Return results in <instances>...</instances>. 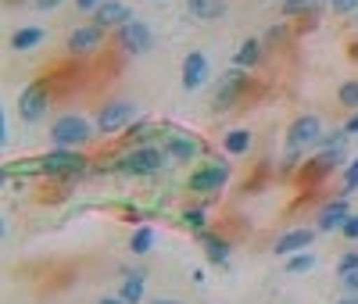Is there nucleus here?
<instances>
[{
  "label": "nucleus",
  "instance_id": "7ed1b4c3",
  "mask_svg": "<svg viewBox=\"0 0 358 304\" xmlns=\"http://www.w3.org/2000/svg\"><path fill=\"white\" fill-rule=\"evenodd\" d=\"M94 161L86 150H72V147H50L47 154L36 158V172L43 179H62V182H76L83 175H90Z\"/></svg>",
  "mask_w": 358,
  "mask_h": 304
},
{
  "label": "nucleus",
  "instance_id": "f257e3e1",
  "mask_svg": "<svg viewBox=\"0 0 358 304\" xmlns=\"http://www.w3.org/2000/svg\"><path fill=\"white\" fill-rule=\"evenodd\" d=\"M262 94V82L251 79L248 68H226L219 79H215V89H212V111H233V108H244L251 104V97Z\"/></svg>",
  "mask_w": 358,
  "mask_h": 304
},
{
  "label": "nucleus",
  "instance_id": "412c9836",
  "mask_svg": "<svg viewBox=\"0 0 358 304\" xmlns=\"http://www.w3.org/2000/svg\"><path fill=\"white\" fill-rule=\"evenodd\" d=\"M251 147H255V133L248 126H236L222 136V154L226 158H244V154H251Z\"/></svg>",
  "mask_w": 358,
  "mask_h": 304
},
{
  "label": "nucleus",
  "instance_id": "9b49d317",
  "mask_svg": "<svg viewBox=\"0 0 358 304\" xmlns=\"http://www.w3.org/2000/svg\"><path fill=\"white\" fill-rule=\"evenodd\" d=\"M322 118L319 115H297L290 126H287V133H283V147H315L319 140H322Z\"/></svg>",
  "mask_w": 358,
  "mask_h": 304
},
{
  "label": "nucleus",
  "instance_id": "37998d69",
  "mask_svg": "<svg viewBox=\"0 0 358 304\" xmlns=\"http://www.w3.org/2000/svg\"><path fill=\"white\" fill-rule=\"evenodd\" d=\"M147 304H183V301H176V297H158V301H147Z\"/></svg>",
  "mask_w": 358,
  "mask_h": 304
},
{
  "label": "nucleus",
  "instance_id": "c9c22d12",
  "mask_svg": "<svg viewBox=\"0 0 358 304\" xmlns=\"http://www.w3.org/2000/svg\"><path fill=\"white\" fill-rule=\"evenodd\" d=\"M315 25H319V18H301L294 25V36H308V33H315Z\"/></svg>",
  "mask_w": 358,
  "mask_h": 304
},
{
  "label": "nucleus",
  "instance_id": "ea45409f",
  "mask_svg": "<svg viewBox=\"0 0 358 304\" xmlns=\"http://www.w3.org/2000/svg\"><path fill=\"white\" fill-rule=\"evenodd\" d=\"M344 129H348L351 136H358V111H351V115H348V122H344Z\"/></svg>",
  "mask_w": 358,
  "mask_h": 304
},
{
  "label": "nucleus",
  "instance_id": "5701e85b",
  "mask_svg": "<svg viewBox=\"0 0 358 304\" xmlns=\"http://www.w3.org/2000/svg\"><path fill=\"white\" fill-rule=\"evenodd\" d=\"M43 40H47V29H40V25H22V29H15V33H11L8 47H11L15 54H25V50L40 47Z\"/></svg>",
  "mask_w": 358,
  "mask_h": 304
},
{
  "label": "nucleus",
  "instance_id": "aec40b11",
  "mask_svg": "<svg viewBox=\"0 0 358 304\" xmlns=\"http://www.w3.org/2000/svg\"><path fill=\"white\" fill-rule=\"evenodd\" d=\"M158 133H162V126L155 118H136L133 126L122 133V143L126 147H143V143H158Z\"/></svg>",
  "mask_w": 358,
  "mask_h": 304
},
{
  "label": "nucleus",
  "instance_id": "c756f323",
  "mask_svg": "<svg viewBox=\"0 0 358 304\" xmlns=\"http://www.w3.org/2000/svg\"><path fill=\"white\" fill-rule=\"evenodd\" d=\"M290 33H294V29H287L283 22H276V25H268L265 33H262V43H265V47H273V50H280V47L287 43Z\"/></svg>",
  "mask_w": 358,
  "mask_h": 304
},
{
  "label": "nucleus",
  "instance_id": "393cba45",
  "mask_svg": "<svg viewBox=\"0 0 358 304\" xmlns=\"http://www.w3.org/2000/svg\"><path fill=\"white\" fill-rule=\"evenodd\" d=\"M155 240H158V229L155 226H136L133 233H129V254H136V258H143V254H151L155 251Z\"/></svg>",
  "mask_w": 358,
  "mask_h": 304
},
{
  "label": "nucleus",
  "instance_id": "f03ea898",
  "mask_svg": "<svg viewBox=\"0 0 358 304\" xmlns=\"http://www.w3.org/2000/svg\"><path fill=\"white\" fill-rule=\"evenodd\" d=\"M169 165H172V158L162 143H143V147H126L115 158L111 172L126 175V179H151V175H162Z\"/></svg>",
  "mask_w": 358,
  "mask_h": 304
},
{
  "label": "nucleus",
  "instance_id": "c03bdc74",
  "mask_svg": "<svg viewBox=\"0 0 358 304\" xmlns=\"http://www.w3.org/2000/svg\"><path fill=\"white\" fill-rule=\"evenodd\" d=\"M337 304H358V294H344V297H341Z\"/></svg>",
  "mask_w": 358,
  "mask_h": 304
},
{
  "label": "nucleus",
  "instance_id": "b1692460",
  "mask_svg": "<svg viewBox=\"0 0 358 304\" xmlns=\"http://www.w3.org/2000/svg\"><path fill=\"white\" fill-rule=\"evenodd\" d=\"M187 11L201 22H215L229 11V0H187Z\"/></svg>",
  "mask_w": 358,
  "mask_h": 304
},
{
  "label": "nucleus",
  "instance_id": "9d476101",
  "mask_svg": "<svg viewBox=\"0 0 358 304\" xmlns=\"http://www.w3.org/2000/svg\"><path fill=\"white\" fill-rule=\"evenodd\" d=\"M104 40H108V29H101L97 22H86V25H76L72 29L65 47H69L72 57H90V54H97L104 47Z\"/></svg>",
  "mask_w": 358,
  "mask_h": 304
},
{
  "label": "nucleus",
  "instance_id": "a18cd8bd",
  "mask_svg": "<svg viewBox=\"0 0 358 304\" xmlns=\"http://www.w3.org/2000/svg\"><path fill=\"white\" fill-rule=\"evenodd\" d=\"M22 4V0H4V8H18Z\"/></svg>",
  "mask_w": 358,
  "mask_h": 304
},
{
  "label": "nucleus",
  "instance_id": "bb28decb",
  "mask_svg": "<svg viewBox=\"0 0 358 304\" xmlns=\"http://www.w3.org/2000/svg\"><path fill=\"white\" fill-rule=\"evenodd\" d=\"M315 265H319V258H315L312 251H301V254H290L283 268L290 272V276H305V272H312Z\"/></svg>",
  "mask_w": 358,
  "mask_h": 304
},
{
  "label": "nucleus",
  "instance_id": "49530a36",
  "mask_svg": "<svg viewBox=\"0 0 358 304\" xmlns=\"http://www.w3.org/2000/svg\"><path fill=\"white\" fill-rule=\"evenodd\" d=\"M351 18H355V29H358V11H355V15H351Z\"/></svg>",
  "mask_w": 358,
  "mask_h": 304
},
{
  "label": "nucleus",
  "instance_id": "6ab92c4d",
  "mask_svg": "<svg viewBox=\"0 0 358 304\" xmlns=\"http://www.w3.org/2000/svg\"><path fill=\"white\" fill-rule=\"evenodd\" d=\"M326 8H330V0H280L283 18H294V22H301V18H322Z\"/></svg>",
  "mask_w": 358,
  "mask_h": 304
},
{
  "label": "nucleus",
  "instance_id": "f8f14e48",
  "mask_svg": "<svg viewBox=\"0 0 358 304\" xmlns=\"http://www.w3.org/2000/svg\"><path fill=\"white\" fill-rule=\"evenodd\" d=\"M348 219H351V201L341 194V197L322 201V208L315 211V229L319 233H341Z\"/></svg>",
  "mask_w": 358,
  "mask_h": 304
},
{
  "label": "nucleus",
  "instance_id": "58836bf2",
  "mask_svg": "<svg viewBox=\"0 0 358 304\" xmlns=\"http://www.w3.org/2000/svg\"><path fill=\"white\" fill-rule=\"evenodd\" d=\"M33 4H36L40 11H57V8L65 4V0H33Z\"/></svg>",
  "mask_w": 358,
  "mask_h": 304
},
{
  "label": "nucleus",
  "instance_id": "0eeeda50",
  "mask_svg": "<svg viewBox=\"0 0 358 304\" xmlns=\"http://www.w3.org/2000/svg\"><path fill=\"white\" fill-rule=\"evenodd\" d=\"M229 175H233L229 161H226V158H212V161H204L201 168H194V172L187 175V190L197 194V197H215L226 182H229Z\"/></svg>",
  "mask_w": 358,
  "mask_h": 304
},
{
  "label": "nucleus",
  "instance_id": "7c9ffc66",
  "mask_svg": "<svg viewBox=\"0 0 358 304\" xmlns=\"http://www.w3.org/2000/svg\"><path fill=\"white\" fill-rule=\"evenodd\" d=\"M355 190H358V158H351V161L341 168V194L351 197Z\"/></svg>",
  "mask_w": 358,
  "mask_h": 304
},
{
  "label": "nucleus",
  "instance_id": "c85d7f7f",
  "mask_svg": "<svg viewBox=\"0 0 358 304\" xmlns=\"http://www.w3.org/2000/svg\"><path fill=\"white\" fill-rule=\"evenodd\" d=\"M348 140H351V133L341 126V129H330V133H322V140L315 143L319 150H344L348 147Z\"/></svg>",
  "mask_w": 358,
  "mask_h": 304
},
{
  "label": "nucleus",
  "instance_id": "39448f33",
  "mask_svg": "<svg viewBox=\"0 0 358 304\" xmlns=\"http://www.w3.org/2000/svg\"><path fill=\"white\" fill-rule=\"evenodd\" d=\"M348 165V147L344 150H319L315 158H308L301 168H297L294 182H297V190H305V194H315L326 179H330L334 172H341Z\"/></svg>",
  "mask_w": 358,
  "mask_h": 304
},
{
  "label": "nucleus",
  "instance_id": "4c0bfd02",
  "mask_svg": "<svg viewBox=\"0 0 358 304\" xmlns=\"http://www.w3.org/2000/svg\"><path fill=\"white\" fill-rule=\"evenodd\" d=\"M101 4H104V0H76V11H83V15H94Z\"/></svg>",
  "mask_w": 358,
  "mask_h": 304
},
{
  "label": "nucleus",
  "instance_id": "6e6552de",
  "mask_svg": "<svg viewBox=\"0 0 358 304\" xmlns=\"http://www.w3.org/2000/svg\"><path fill=\"white\" fill-rule=\"evenodd\" d=\"M140 115H136V104L133 101H126V97H111V101H104L101 108H97V133L101 136H118V133H126L133 122H136Z\"/></svg>",
  "mask_w": 358,
  "mask_h": 304
},
{
  "label": "nucleus",
  "instance_id": "a211bd4d",
  "mask_svg": "<svg viewBox=\"0 0 358 304\" xmlns=\"http://www.w3.org/2000/svg\"><path fill=\"white\" fill-rule=\"evenodd\" d=\"M197 240L204 243V254H208V261H212V265H219V268H222V265H229V251H233V243H229L219 229H215V233H212V229H204V233H197Z\"/></svg>",
  "mask_w": 358,
  "mask_h": 304
},
{
  "label": "nucleus",
  "instance_id": "2f4dec72",
  "mask_svg": "<svg viewBox=\"0 0 358 304\" xmlns=\"http://www.w3.org/2000/svg\"><path fill=\"white\" fill-rule=\"evenodd\" d=\"M268 168H273V161H262V165L255 168V175H251V179L244 182V194H258V190L265 187V182L273 179V172H268Z\"/></svg>",
  "mask_w": 358,
  "mask_h": 304
},
{
  "label": "nucleus",
  "instance_id": "4468645a",
  "mask_svg": "<svg viewBox=\"0 0 358 304\" xmlns=\"http://www.w3.org/2000/svg\"><path fill=\"white\" fill-rule=\"evenodd\" d=\"M179 79H183V89H187V94L201 89V86L208 82V54H204V50H190V54L183 57Z\"/></svg>",
  "mask_w": 358,
  "mask_h": 304
},
{
  "label": "nucleus",
  "instance_id": "79ce46f5",
  "mask_svg": "<svg viewBox=\"0 0 358 304\" xmlns=\"http://www.w3.org/2000/svg\"><path fill=\"white\" fill-rule=\"evenodd\" d=\"M97 304H126V301H122V297H118V294H115V297H101Z\"/></svg>",
  "mask_w": 358,
  "mask_h": 304
},
{
  "label": "nucleus",
  "instance_id": "20e7f679",
  "mask_svg": "<svg viewBox=\"0 0 358 304\" xmlns=\"http://www.w3.org/2000/svg\"><path fill=\"white\" fill-rule=\"evenodd\" d=\"M97 133V122H90L86 115L79 111H65L50 122V147H72V150H83L94 143Z\"/></svg>",
  "mask_w": 358,
  "mask_h": 304
},
{
  "label": "nucleus",
  "instance_id": "f3484780",
  "mask_svg": "<svg viewBox=\"0 0 358 304\" xmlns=\"http://www.w3.org/2000/svg\"><path fill=\"white\" fill-rule=\"evenodd\" d=\"M143 290H147V268H122V287H118V297L126 304H140L143 301Z\"/></svg>",
  "mask_w": 358,
  "mask_h": 304
},
{
  "label": "nucleus",
  "instance_id": "e433bc0d",
  "mask_svg": "<svg viewBox=\"0 0 358 304\" xmlns=\"http://www.w3.org/2000/svg\"><path fill=\"white\" fill-rule=\"evenodd\" d=\"M341 283H344V294H358V268L348 272V276H341Z\"/></svg>",
  "mask_w": 358,
  "mask_h": 304
},
{
  "label": "nucleus",
  "instance_id": "4be33fe9",
  "mask_svg": "<svg viewBox=\"0 0 358 304\" xmlns=\"http://www.w3.org/2000/svg\"><path fill=\"white\" fill-rule=\"evenodd\" d=\"M262 57H265V43H262V36H248L241 47H236V54H233V65H236V68H248V72H255V68L262 65Z\"/></svg>",
  "mask_w": 358,
  "mask_h": 304
},
{
  "label": "nucleus",
  "instance_id": "423d86ee",
  "mask_svg": "<svg viewBox=\"0 0 358 304\" xmlns=\"http://www.w3.org/2000/svg\"><path fill=\"white\" fill-rule=\"evenodd\" d=\"M50 101H54V79L50 75L33 79L18 94V115H22V122H29V126L43 122V115L50 111Z\"/></svg>",
  "mask_w": 358,
  "mask_h": 304
},
{
  "label": "nucleus",
  "instance_id": "2eb2a0df",
  "mask_svg": "<svg viewBox=\"0 0 358 304\" xmlns=\"http://www.w3.org/2000/svg\"><path fill=\"white\" fill-rule=\"evenodd\" d=\"M319 229H287L276 243H273V254L276 258H290V254H301L312 247V240H315Z\"/></svg>",
  "mask_w": 358,
  "mask_h": 304
},
{
  "label": "nucleus",
  "instance_id": "f704fd0d",
  "mask_svg": "<svg viewBox=\"0 0 358 304\" xmlns=\"http://www.w3.org/2000/svg\"><path fill=\"white\" fill-rule=\"evenodd\" d=\"M341 236H344V240H351V243H358V215H355V211H351V219L344 222Z\"/></svg>",
  "mask_w": 358,
  "mask_h": 304
},
{
  "label": "nucleus",
  "instance_id": "72a5a7b5",
  "mask_svg": "<svg viewBox=\"0 0 358 304\" xmlns=\"http://www.w3.org/2000/svg\"><path fill=\"white\" fill-rule=\"evenodd\" d=\"M330 11H334L337 18H351V15L358 11V0H330Z\"/></svg>",
  "mask_w": 358,
  "mask_h": 304
},
{
  "label": "nucleus",
  "instance_id": "a878e982",
  "mask_svg": "<svg viewBox=\"0 0 358 304\" xmlns=\"http://www.w3.org/2000/svg\"><path fill=\"white\" fill-rule=\"evenodd\" d=\"M208 201H197V204H190V208H183V226H190L194 233H204V229H212L208 226Z\"/></svg>",
  "mask_w": 358,
  "mask_h": 304
},
{
  "label": "nucleus",
  "instance_id": "ddd939ff",
  "mask_svg": "<svg viewBox=\"0 0 358 304\" xmlns=\"http://www.w3.org/2000/svg\"><path fill=\"white\" fill-rule=\"evenodd\" d=\"M162 147L169 150L172 165H187V161H194L201 150H204V143H201L194 133H169V136L162 140Z\"/></svg>",
  "mask_w": 358,
  "mask_h": 304
},
{
  "label": "nucleus",
  "instance_id": "dca6fc26",
  "mask_svg": "<svg viewBox=\"0 0 358 304\" xmlns=\"http://www.w3.org/2000/svg\"><path fill=\"white\" fill-rule=\"evenodd\" d=\"M94 22H97L101 29H108V33H115L118 25L133 22V11H129L126 0H104V4L94 11Z\"/></svg>",
  "mask_w": 358,
  "mask_h": 304
},
{
  "label": "nucleus",
  "instance_id": "473e14b6",
  "mask_svg": "<svg viewBox=\"0 0 358 304\" xmlns=\"http://www.w3.org/2000/svg\"><path fill=\"white\" fill-rule=\"evenodd\" d=\"M355 268H358V251H344L337 258V276H348V272H355Z\"/></svg>",
  "mask_w": 358,
  "mask_h": 304
},
{
  "label": "nucleus",
  "instance_id": "cd10ccee",
  "mask_svg": "<svg viewBox=\"0 0 358 304\" xmlns=\"http://www.w3.org/2000/svg\"><path fill=\"white\" fill-rule=\"evenodd\" d=\"M337 104L348 111H358V79H348L337 86Z\"/></svg>",
  "mask_w": 358,
  "mask_h": 304
},
{
  "label": "nucleus",
  "instance_id": "a19ab883",
  "mask_svg": "<svg viewBox=\"0 0 358 304\" xmlns=\"http://www.w3.org/2000/svg\"><path fill=\"white\" fill-rule=\"evenodd\" d=\"M348 57L358 61V40H348Z\"/></svg>",
  "mask_w": 358,
  "mask_h": 304
},
{
  "label": "nucleus",
  "instance_id": "1a4fd4ad",
  "mask_svg": "<svg viewBox=\"0 0 358 304\" xmlns=\"http://www.w3.org/2000/svg\"><path fill=\"white\" fill-rule=\"evenodd\" d=\"M111 36H115V47L122 50L126 57H140V54H147V50L155 47V33H151V25L140 22V18H133V22H126V25H118Z\"/></svg>",
  "mask_w": 358,
  "mask_h": 304
}]
</instances>
